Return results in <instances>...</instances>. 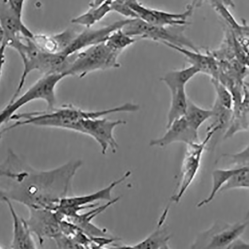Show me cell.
Returning a JSON list of instances; mask_svg holds the SVG:
<instances>
[{
  "mask_svg": "<svg viewBox=\"0 0 249 249\" xmlns=\"http://www.w3.org/2000/svg\"><path fill=\"white\" fill-rule=\"evenodd\" d=\"M82 164L81 160H73L53 169L39 171L21 160L13 178H0V199L7 197L28 209L53 210L61 199L70 196Z\"/></svg>",
  "mask_w": 249,
  "mask_h": 249,
  "instance_id": "6da1fadb",
  "label": "cell"
},
{
  "mask_svg": "<svg viewBox=\"0 0 249 249\" xmlns=\"http://www.w3.org/2000/svg\"><path fill=\"white\" fill-rule=\"evenodd\" d=\"M121 53L111 50L105 43L91 46L70 55L67 74L84 78L93 72L119 68Z\"/></svg>",
  "mask_w": 249,
  "mask_h": 249,
  "instance_id": "7a4b0ae2",
  "label": "cell"
},
{
  "mask_svg": "<svg viewBox=\"0 0 249 249\" xmlns=\"http://www.w3.org/2000/svg\"><path fill=\"white\" fill-rule=\"evenodd\" d=\"M186 26L159 27L149 24L138 18H129L121 28L127 35L135 38L146 39L163 44L188 49L195 51L199 49L184 34Z\"/></svg>",
  "mask_w": 249,
  "mask_h": 249,
  "instance_id": "3957f363",
  "label": "cell"
},
{
  "mask_svg": "<svg viewBox=\"0 0 249 249\" xmlns=\"http://www.w3.org/2000/svg\"><path fill=\"white\" fill-rule=\"evenodd\" d=\"M67 77L66 74L62 73L43 75L21 96L9 103L0 112V126L8 122L20 108L35 101H44L47 103V110L54 109L56 104V88L59 83Z\"/></svg>",
  "mask_w": 249,
  "mask_h": 249,
  "instance_id": "277c9868",
  "label": "cell"
},
{
  "mask_svg": "<svg viewBox=\"0 0 249 249\" xmlns=\"http://www.w3.org/2000/svg\"><path fill=\"white\" fill-rule=\"evenodd\" d=\"M218 131L219 129L216 126L207 128L206 136L203 141L187 145L188 149L182 161L177 188L171 198L172 202L178 203L195 180L199 170L206 145Z\"/></svg>",
  "mask_w": 249,
  "mask_h": 249,
  "instance_id": "5b68a950",
  "label": "cell"
},
{
  "mask_svg": "<svg viewBox=\"0 0 249 249\" xmlns=\"http://www.w3.org/2000/svg\"><path fill=\"white\" fill-rule=\"evenodd\" d=\"M248 224V218L244 221L234 224L217 221L209 230L200 233L191 248L227 249L234 240L241 237Z\"/></svg>",
  "mask_w": 249,
  "mask_h": 249,
  "instance_id": "8992f818",
  "label": "cell"
},
{
  "mask_svg": "<svg viewBox=\"0 0 249 249\" xmlns=\"http://www.w3.org/2000/svg\"><path fill=\"white\" fill-rule=\"evenodd\" d=\"M123 120H112L99 117L80 121V133L91 137L99 144L103 155L110 148L116 153L118 144L114 136L116 127L126 124Z\"/></svg>",
  "mask_w": 249,
  "mask_h": 249,
  "instance_id": "52a82bcc",
  "label": "cell"
},
{
  "mask_svg": "<svg viewBox=\"0 0 249 249\" xmlns=\"http://www.w3.org/2000/svg\"><path fill=\"white\" fill-rule=\"evenodd\" d=\"M0 24L5 34L2 44L18 51L24 37L32 39L34 34L26 26L20 16L12 8L8 0H0Z\"/></svg>",
  "mask_w": 249,
  "mask_h": 249,
  "instance_id": "ba28073f",
  "label": "cell"
},
{
  "mask_svg": "<svg viewBox=\"0 0 249 249\" xmlns=\"http://www.w3.org/2000/svg\"><path fill=\"white\" fill-rule=\"evenodd\" d=\"M127 4L138 18L149 24L163 27L190 25L188 19L194 11L188 5L182 13L168 12L145 7L138 0H128Z\"/></svg>",
  "mask_w": 249,
  "mask_h": 249,
  "instance_id": "9c48e42d",
  "label": "cell"
},
{
  "mask_svg": "<svg viewBox=\"0 0 249 249\" xmlns=\"http://www.w3.org/2000/svg\"><path fill=\"white\" fill-rule=\"evenodd\" d=\"M28 210L29 216L26 221L40 245L44 244L46 238L53 239L61 232L60 221L55 210L36 208Z\"/></svg>",
  "mask_w": 249,
  "mask_h": 249,
  "instance_id": "30bf717a",
  "label": "cell"
},
{
  "mask_svg": "<svg viewBox=\"0 0 249 249\" xmlns=\"http://www.w3.org/2000/svg\"><path fill=\"white\" fill-rule=\"evenodd\" d=\"M128 19L119 20L99 29L91 30L89 28L78 33L71 45L62 53L69 56L91 46L105 43L109 35L121 29L128 22Z\"/></svg>",
  "mask_w": 249,
  "mask_h": 249,
  "instance_id": "8fae6325",
  "label": "cell"
},
{
  "mask_svg": "<svg viewBox=\"0 0 249 249\" xmlns=\"http://www.w3.org/2000/svg\"><path fill=\"white\" fill-rule=\"evenodd\" d=\"M167 129L162 137L150 141L151 147L164 148L175 142L189 145L200 142L198 131L191 127L184 117L175 121Z\"/></svg>",
  "mask_w": 249,
  "mask_h": 249,
  "instance_id": "7c38bea8",
  "label": "cell"
},
{
  "mask_svg": "<svg viewBox=\"0 0 249 249\" xmlns=\"http://www.w3.org/2000/svg\"><path fill=\"white\" fill-rule=\"evenodd\" d=\"M0 200L7 206L13 220V238L10 247L14 249H35L37 246L26 220L19 217L12 201L3 197Z\"/></svg>",
  "mask_w": 249,
  "mask_h": 249,
  "instance_id": "4fadbf2b",
  "label": "cell"
},
{
  "mask_svg": "<svg viewBox=\"0 0 249 249\" xmlns=\"http://www.w3.org/2000/svg\"><path fill=\"white\" fill-rule=\"evenodd\" d=\"M170 205L165 207L158 222L156 230L146 239L134 245L117 246L114 249H169L171 234L164 226V223L170 210Z\"/></svg>",
  "mask_w": 249,
  "mask_h": 249,
  "instance_id": "5bb4252c",
  "label": "cell"
},
{
  "mask_svg": "<svg viewBox=\"0 0 249 249\" xmlns=\"http://www.w3.org/2000/svg\"><path fill=\"white\" fill-rule=\"evenodd\" d=\"M131 174L130 171H127L120 178L112 182L106 188L95 193L85 196H68L61 199L56 207H81L94 204L97 201H111L113 199V190L117 186L128 178Z\"/></svg>",
  "mask_w": 249,
  "mask_h": 249,
  "instance_id": "9a60e30c",
  "label": "cell"
},
{
  "mask_svg": "<svg viewBox=\"0 0 249 249\" xmlns=\"http://www.w3.org/2000/svg\"><path fill=\"white\" fill-rule=\"evenodd\" d=\"M163 45L183 55L191 65L196 67L200 73L208 75L212 78H218L217 59L211 52L206 51L205 53H203L200 51H195L165 43Z\"/></svg>",
  "mask_w": 249,
  "mask_h": 249,
  "instance_id": "2e32d148",
  "label": "cell"
},
{
  "mask_svg": "<svg viewBox=\"0 0 249 249\" xmlns=\"http://www.w3.org/2000/svg\"><path fill=\"white\" fill-rule=\"evenodd\" d=\"M199 73L200 71L196 67L191 65L189 67L169 71L162 76L160 80L171 92L185 88L186 84Z\"/></svg>",
  "mask_w": 249,
  "mask_h": 249,
  "instance_id": "e0dca14e",
  "label": "cell"
},
{
  "mask_svg": "<svg viewBox=\"0 0 249 249\" xmlns=\"http://www.w3.org/2000/svg\"><path fill=\"white\" fill-rule=\"evenodd\" d=\"M171 101L167 115L166 128L169 127L175 121L184 116L188 106L189 98L185 88H181L171 91Z\"/></svg>",
  "mask_w": 249,
  "mask_h": 249,
  "instance_id": "ac0fdd59",
  "label": "cell"
},
{
  "mask_svg": "<svg viewBox=\"0 0 249 249\" xmlns=\"http://www.w3.org/2000/svg\"><path fill=\"white\" fill-rule=\"evenodd\" d=\"M111 2L108 1L98 7L90 8L87 12L73 18L71 23L90 28L112 11Z\"/></svg>",
  "mask_w": 249,
  "mask_h": 249,
  "instance_id": "d6986e66",
  "label": "cell"
},
{
  "mask_svg": "<svg viewBox=\"0 0 249 249\" xmlns=\"http://www.w3.org/2000/svg\"><path fill=\"white\" fill-rule=\"evenodd\" d=\"M213 115L212 109L202 108L189 98L188 108L184 118L191 127L198 131L202 124L213 118Z\"/></svg>",
  "mask_w": 249,
  "mask_h": 249,
  "instance_id": "ffe728a7",
  "label": "cell"
},
{
  "mask_svg": "<svg viewBox=\"0 0 249 249\" xmlns=\"http://www.w3.org/2000/svg\"><path fill=\"white\" fill-rule=\"evenodd\" d=\"M239 168L216 169L214 170L212 174L213 184L211 192L208 197L197 203V208H200L202 206L212 202L216 195L219 193L223 185L228 179L238 171Z\"/></svg>",
  "mask_w": 249,
  "mask_h": 249,
  "instance_id": "44dd1931",
  "label": "cell"
},
{
  "mask_svg": "<svg viewBox=\"0 0 249 249\" xmlns=\"http://www.w3.org/2000/svg\"><path fill=\"white\" fill-rule=\"evenodd\" d=\"M249 167L240 168L223 185L219 193L234 189H243L248 190L249 188Z\"/></svg>",
  "mask_w": 249,
  "mask_h": 249,
  "instance_id": "7402d4cb",
  "label": "cell"
},
{
  "mask_svg": "<svg viewBox=\"0 0 249 249\" xmlns=\"http://www.w3.org/2000/svg\"><path fill=\"white\" fill-rule=\"evenodd\" d=\"M136 41L135 38L127 35L120 29L111 33L105 43L111 50L122 53Z\"/></svg>",
  "mask_w": 249,
  "mask_h": 249,
  "instance_id": "603a6c76",
  "label": "cell"
},
{
  "mask_svg": "<svg viewBox=\"0 0 249 249\" xmlns=\"http://www.w3.org/2000/svg\"><path fill=\"white\" fill-rule=\"evenodd\" d=\"M212 83L215 89L216 100L223 107L232 110L234 105L232 92L218 78H212Z\"/></svg>",
  "mask_w": 249,
  "mask_h": 249,
  "instance_id": "cb8c5ba5",
  "label": "cell"
},
{
  "mask_svg": "<svg viewBox=\"0 0 249 249\" xmlns=\"http://www.w3.org/2000/svg\"><path fill=\"white\" fill-rule=\"evenodd\" d=\"M31 39L41 51L49 53H59L58 45L53 36L34 35Z\"/></svg>",
  "mask_w": 249,
  "mask_h": 249,
  "instance_id": "d4e9b609",
  "label": "cell"
},
{
  "mask_svg": "<svg viewBox=\"0 0 249 249\" xmlns=\"http://www.w3.org/2000/svg\"><path fill=\"white\" fill-rule=\"evenodd\" d=\"M78 34L72 29H68L63 32L53 35L58 45L59 53H63L66 51Z\"/></svg>",
  "mask_w": 249,
  "mask_h": 249,
  "instance_id": "484cf974",
  "label": "cell"
},
{
  "mask_svg": "<svg viewBox=\"0 0 249 249\" xmlns=\"http://www.w3.org/2000/svg\"><path fill=\"white\" fill-rule=\"evenodd\" d=\"M128 0H112L110 3L112 11L127 17L128 18H138L127 4Z\"/></svg>",
  "mask_w": 249,
  "mask_h": 249,
  "instance_id": "4316f807",
  "label": "cell"
},
{
  "mask_svg": "<svg viewBox=\"0 0 249 249\" xmlns=\"http://www.w3.org/2000/svg\"><path fill=\"white\" fill-rule=\"evenodd\" d=\"M224 157H227L231 160V163L235 165L236 168L249 167V146L240 152L234 154H225Z\"/></svg>",
  "mask_w": 249,
  "mask_h": 249,
  "instance_id": "83f0119b",
  "label": "cell"
},
{
  "mask_svg": "<svg viewBox=\"0 0 249 249\" xmlns=\"http://www.w3.org/2000/svg\"><path fill=\"white\" fill-rule=\"evenodd\" d=\"M53 240L59 249H84L82 246L75 242L71 238L61 232Z\"/></svg>",
  "mask_w": 249,
  "mask_h": 249,
  "instance_id": "f1b7e54d",
  "label": "cell"
},
{
  "mask_svg": "<svg viewBox=\"0 0 249 249\" xmlns=\"http://www.w3.org/2000/svg\"><path fill=\"white\" fill-rule=\"evenodd\" d=\"M26 0H8L12 8L20 16L22 13Z\"/></svg>",
  "mask_w": 249,
  "mask_h": 249,
  "instance_id": "f546056e",
  "label": "cell"
},
{
  "mask_svg": "<svg viewBox=\"0 0 249 249\" xmlns=\"http://www.w3.org/2000/svg\"><path fill=\"white\" fill-rule=\"evenodd\" d=\"M7 47L4 45H0V81L2 75L3 68L6 62V50Z\"/></svg>",
  "mask_w": 249,
  "mask_h": 249,
  "instance_id": "4dcf8cb0",
  "label": "cell"
},
{
  "mask_svg": "<svg viewBox=\"0 0 249 249\" xmlns=\"http://www.w3.org/2000/svg\"><path fill=\"white\" fill-rule=\"evenodd\" d=\"M249 247L248 243L246 242L240 237L234 240L228 247V249H246Z\"/></svg>",
  "mask_w": 249,
  "mask_h": 249,
  "instance_id": "1f68e13d",
  "label": "cell"
},
{
  "mask_svg": "<svg viewBox=\"0 0 249 249\" xmlns=\"http://www.w3.org/2000/svg\"><path fill=\"white\" fill-rule=\"evenodd\" d=\"M210 4L214 3L222 4L227 8H234L235 6L233 0H208Z\"/></svg>",
  "mask_w": 249,
  "mask_h": 249,
  "instance_id": "d6a6232c",
  "label": "cell"
},
{
  "mask_svg": "<svg viewBox=\"0 0 249 249\" xmlns=\"http://www.w3.org/2000/svg\"><path fill=\"white\" fill-rule=\"evenodd\" d=\"M205 1L206 0H193L191 4L189 6L195 10L201 7Z\"/></svg>",
  "mask_w": 249,
  "mask_h": 249,
  "instance_id": "836d02e7",
  "label": "cell"
},
{
  "mask_svg": "<svg viewBox=\"0 0 249 249\" xmlns=\"http://www.w3.org/2000/svg\"><path fill=\"white\" fill-rule=\"evenodd\" d=\"M112 0H93V1L90 3L89 6L90 8H94L98 7L107 2L112 1Z\"/></svg>",
  "mask_w": 249,
  "mask_h": 249,
  "instance_id": "e575fe53",
  "label": "cell"
},
{
  "mask_svg": "<svg viewBox=\"0 0 249 249\" xmlns=\"http://www.w3.org/2000/svg\"><path fill=\"white\" fill-rule=\"evenodd\" d=\"M5 34L4 30L0 24V45L2 44L4 41Z\"/></svg>",
  "mask_w": 249,
  "mask_h": 249,
  "instance_id": "d590c367",
  "label": "cell"
},
{
  "mask_svg": "<svg viewBox=\"0 0 249 249\" xmlns=\"http://www.w3.org/2000/svg\"><path fill=\"white\" fill-rule=\"evenodd\" d=\"M7 132L8 131L6 128L0 131V140L2 139L3 135Z\"/></svg>",
  "mask_w": 249,
  "mask_h": 249,
  "instance_id": "8d00e7d4",
  "label": "cell"
},
{
  "mask_svg": "<svg viewBox=\"0 0 249 249\" xmlns=\"http://www.w3.org/2000/svg\"><path fill=\"white\" fill-rule=\"evenodd\" d=\"M3 171L2 170V169L1 168V167H0V178H1V177H3Z\"/></svg>",
  "mask_w": 249,
  "mask_h": 249,
  "instance_id": "74e56055",
  "label": "cell"
},
{
  "mask_svg": "<svg viewBox=\"0 0 249 249\" xmlns=\"http://www.w3.org/2000/svg\"><path fill=\"white\" fill-rule=\"evenodd\" d=\"M3 249L2 247L0 246V249Z\"/></svg>",
  "mask_w": 249,
  "mask_h": 249,
  "instance_id": "f35d334b",
  "label": "cell"
}]
</instances>
